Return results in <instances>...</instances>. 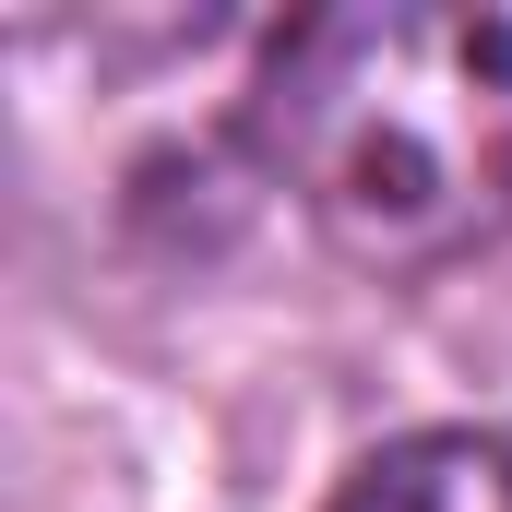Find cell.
<instances>
[{
  "mask_svg": "<svg viewBox=\"0 0 512 512\" xmlns=\"http://www.w3.org/2000/svg\"><path fill=\"white\" fill-rule=\"evenodd\" d=\"M262 155L370 274H441L512 227V0H358L262 60Z\"/></svg>",
  "mask_w": 512,
  "mask_h": 512,
  "instance_id": "obj_1",
  "label": "cell"
},
{
  "mask_svg": "<svg viewBox=\"0 0 512 512\" xmlns=\"http://www.w3.org/2000/svg\"><path fill=\"white\" fill-rule=\"evenodd\" d=\"M334 512H512V441H489V429H405L334 489Z\"/></svg>",
  "mask_w": 512,
  "mask_h": 512,
  "instance_id": "obj_2",
  "label": "cell"
}]
</instances>
